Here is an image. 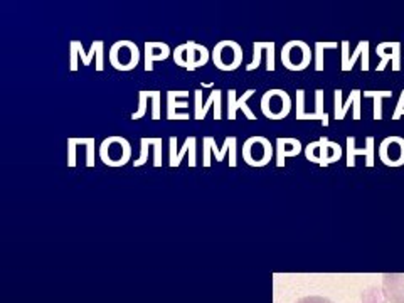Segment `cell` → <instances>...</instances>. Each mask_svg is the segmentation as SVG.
Returning <instances> with one entry per match:
<instances>
[{"mask_svg": "<svg viewBox=\"0 0 404 303\" xmlns=\"http://www.w3.org/2000/svg\"><path fill=\"white\" fill-rule=\"evenodd\" d=\"M132 145L125 137L113 135L101 141L100 145V159L104 165L113 169H118L127 165L132 159Z\"/></svg>", "mask_w": 404, "mask_h": 303, "instance_id": "1", "label": "cell"}, {"mask_svg": "<svg viewBox=\"0 0 404 303\" xmlns=\"http://www.w3.org/2000/svg\"><path fill=\"white\" fill-rule=\"evenodd\" d=\"M108 61L116 71H132L140 63V49L130 39L116 40L108 51Z\"/></svg>", "mask_w": 404, "mask_h": 303, "instance_id": "2", "label": "cell"}, {"mask_svg": "<svg viewBox=\"0 0 404 303\" xmlns=\"http://www.w3.org/2000/svg\"><path fill=\"white\" fill-rule=\"evenodd\" d=\"M303 152H305L306 160L320 165V167H327V165L335 164V162L342 159L341 145L337 141L329 140L327 137H320L317 141L309 143Z\"/></svg>", "mask_w": 404, "mask_h": 303, "instance_id": "3", "label": "cell"}, {"mask_svg": "<svg viewBox=\"0 0 404 303\" xmlns=\"http://www.w3.org/2000/svg\"><path fill=\"white\" fill-rule=\"evenodd\" d=\"M242 47L233 39H224L214 46L212 61L219 71H234L242 64Z\"/></svg>", "mask_w": 404, "mask_h": 303, "instance_id": "4", "label": "cell"}, {"mask_svg": "<svg viewBox=\"0 0 404 303\" xmlns=\"http://www.w3.org/2000/svg\"><path fill=\"white\" fill-rule=\"evenodd\" d=\"M312 51L305 40L293 39L283 46L281 63L288 71H303L312 63Z\"/></svg>", "mask_w": 404, "mask_h": 303, "instance_id": "5", "label": "cell"}, {"mask_svg": "<svg viewBox=\"0 0 404 303\" xmlns=\"http://www.w3.org/2000/svg\"><path fill=\"white\" fill-rule=\"evenodd\" d=\"M242 159L249 167H265L273 159V145L266 137H249L242 145Z\"/></svg>", "mask_w": 404, "mask_h": 303, "instance_id": "6", "label": "cell"}, {"mask_svg": "<svg viewBox=\"0 0 404 303\" xmlns=\"http://www.w3.org/2000/svg\"><path fill=\"white\" fill-rule=\"evenodd\" d=\"M292 111V98L285 90H270L261 96V113L268 120H283Z\"/></svg>", "mask_w": 404, "mask_h": 303, "instance_id": "7", "label": "cell"}, {"mask_svg": "<svg viewBox=\"0 0 404 303\" xmlns=\"http://www.w3.org/2000/svg\"><path fill=\"white\" fill-rule=\"evenodd\" d=\"M378 155L387 167H401L404 165V139L403 137H387L381 141Z\"/></svg>", "mask_w": 404, "mask_h": 303, "instance_id": "8", "label": "cell"}, {"mask_svg": "<svg viewBox=\"0 0 404 303\" xmlns=\"http://www.w3.org/2000/svg\"><path fill=\"white\" fill-rule=\"evenodd\" d=\"M196 111H194V118L196 120H204L208 111L214 108V120L219 121L222 120V90L214 88L211 95L208 96V100L202 103V90H196Z\"/></svg>", "mask_w": 404, "mask_h": 303, "instance_id": "9", "label": "cell"}, {"mask_svg": "<svg viewBox=\"0 0 404 303\" xmlns=\"http://www.w3.org/2000/svg\"><path fill=\"white\" fill-rule=\"evenodd\" d=\"M171 141V160H169V165H171L172 169H177L179 165L182 164V160L185 159V155L189 153V167L194 169L197 167V160H196V143H197V139L196 137H187L184 141V145H182V148L179 150L177 148V137H171L169 139Z\"/></svg>", "mask_w": 404, "mask_h": 303, "instance_id": "10", "label": "cell"}, {"mask_svg": "<svg viewBox=\"0 0 404 303\" xmlns=\"http://www.w3.org/2000/svg\"><path fill=\"white\" fill-rule=\"evenodd\" d=\"M334 111H335V118L343 120L347 116V111L350 110V107H354V120H361V98H362V91L361 90H352L350 91L349 98H347L345 103H342V90H335L334 91Z\"/></svg>", "mask_w": 404, "mask_h": 303, "instance_id": "11", "label": "cell"}, {"mask_svg": "<svg viewBox=\"0 0 404 303\" xmlns=\"http://www.w3.org/2000/svg\"><path fill=\"white\" fill-rule=\"evenodd\" d=\"M382 297L389 303H404V273L382 274Z\"/></svg>", "mask_w": 404, "mask_h": 303, "instance_id": "12", "label": "cell"}, {"mask_svg": "<svg viewBox=\"0 0 404 303\" xmlns=\"http://www.w3.org/2000/svg\"><path fill=\"white\" fill-rule=\"evenodd\" d=\"M103 47H104V42L103 40H93L91 44V49L90 52L84 51L83 47V42L81 40H71L70 42V49H75L78 52V58H81V63L84 64V66H90L93 63V59L96 58V71L101 72L104 70V64H103Z\"/></svg>", "mask_w": 404, "mask_h": 303, "instance_id": "13", "label": "cell"}, {"mask_svg": "<svg viewBox=\"0 0 404 303\" xmlns=\"http://www.w3.org/2000/svg\"><path fill=\"white\" fill-rule=\"evenodd\" d=\"M347 143V167L354 169L355 167V157L364 155L366 157V165L367 167H374V137H367L366 139V147L357 148L355 147V137L349 135L345 139Z\"/></svg>", "mask_w": 404, "mask_h": 303, "instance_id": "14", "label": "cell"}, {"mask_svg": "<svg viewBox=\"0 0 404 303\" xmlns=\"http://www.w3.org/2000/svg\"><path fill=\"white\" fill-rule=\"evenodd\" d=\"M187 49H185V70L196 71L197 68L205 66L211 59V52L204 44H197L194 40H187L185 42Z\"/></svg>", "mask_w": 404, "mask_h": 303, "instance_id": "15", "label": "cell"}, {"mask_svg": "<svg viewBox=\"0 0 404 303\" xmlns=\"http://www.w3.org/2000/svg\"><path fill=\"white\" fill-rule=\"evenodd\" d=\"M189 91H167V120H189V113H179V110L189 108Z\"/></svg>", "mask_w": 404, "mask_h": 303, "instance_id": "16", "label": "cell"}, {"mask_svg": "<svg viewBox=\"0 0 404 303\" xmlns=\"http://www.w3.org/2000/svg\"><path fill=\"white\" fill-rule=\"evenodd\" d=\"M253 61L251 64L246 66V71H254L260 68L261 64V56L266 54V71H274L277 66H274V42L270 40V42H254L253 44Z\"/></svg>", "mask_w": 404, "mask_h": 303, "instance_id": "17", "label": "cell"}, {"mask_svg": "<svg viewBox=\"0 0 404 303\" xmlns=\"http://www.w3.org/2000/svg\"><path fill=\"white\" fill-rule=\"evenodd\" d=\"M256 93V90H248L242 95V98H238L236 96V90H229L228 91V118L229 120H236V113L238 110H242V113L246 115V118L248 120H256V115L249 110L248 104H246V101H248L251 96Z\"/></svg>", "mask_w": 404, "mask_h": 303, "instance_id": "18", "label": "cell"}, {"mask_svg": "<svg viewBox=\"0 0 404 303\" xmlns=\"http://www.w3.org/2000/svg\"><path fill=\"white\" fill-rule=\"evenodd\" d=\"M143 52H145V71L150 72L153 71V63H155V61L169 59L173 51L169 47V44H165V42H153V40H147L143 46Z\"/></svg>", "mask_w": 404, "mask_h": 303, "instance_id": "19", "label": "cell"}, {"mask_svg": "<svg viewBox=\"0 0 404 303\" xmlns=\"http://www.w3.org/2000/svg\"><path fill=\"white\" fill-rule=\"evenodd\" d=\"M205 140L209 141V147H211V155L214 153L217 162H224L226 153L229 152V167H238V160H236V143L238 139L236 137H226L224 143H222L221 148L216 147V139L214 137H205Z\"/></svg>", "mask_w": 404, "mask_h": 303, "instance_id": "20", "label": "cell"}, {"mask_svg": "<svg viewBox=\"0 0 404 303\" xmlns=\"http://www.w3.org/2000/svg\"><path fill=\"white\" fill-rule=\"evenodd\" d=\"M302 141L292 137L277 139V167H285V162L288 157H297L302 153Z\"/></svg>", "mask_w": 404, "mask_h": 303, "instance_id": "21", "label": "cell"}, {"mask_svg": "<svg viewBox=\"0 0 404 303\" xmlns=\"http://www.w3.org/2000/svg\"><path fill=\"white\" fill-rule=\"evenodd\" d=\"M387 47H389V52H386V49L378 44V56L381 58V63H379L378 71L386 70L387 63H393V71H401V42H387Z\"/></svg>", "mask_w": 404, "mask_h": 303, "instance_id": "22", "label": "cell"}, {"mask_svg": "<svg viewBox=\"0 0 404 303\" xmlns=\"http://www.w3.org/2000/svg\"><path fill=\"white\" fill-rule=\"evenodd\" d=\"M341 46H342V71L349 72L354 70V64L357 63V59L364 54V51L369 47V40H361V42L357 44V49H355L352 56H349V40H342Z\"/></svg>", "mask_w": 404, "mask_h": 303, "instance_id": "23", "label": "cell"}, {"mask_svg": "<svg viewBox=\"0 0 404 303\" xmlns=\"http://www.w3.org/2000/svg\"><path fill=\"white\" fill-rule=\"evenodd\" d=\"M364 98L374 100L373 118L375 121H379V120H382V100L393 98V91H364Z\"/></svg>", "mask_w": 404, "mask_h": 303, "instance_id": "24", "label": "cell"}, {"mask_svg": "<svg viewBox=\"0 0 404 303\" xmlns=\"http://www.w3.org/2000/svg\"><path fill=\"white\" fill-rule=\"evenodd\" d=\"M323 90H315V120H320L323 127H329V113L323 110Z\"/></svg>", "mask_w": 404, "mask_h": 303, "instance_id": "25", "label": "cell"}, {"mask_svg": "<svg viewBox=\"0 0 404 303\" xmlns=\"http://www.w3.org/2000/svg\"><path fill=\"white\" fill-rule=\"evenodd\" d=\"M339 44L337 42H315V71L320 72L323 71V51L325 49H335Z\"/></svg>", "mask_w": 404, "mask_h": 303, "instance_id": "26", "label": "cell"}, {"mask_svg": "<svg viewBox=\"0 0 404 303\" xmlns=\"http://www.w3.org/2000/svg\"><path fill=\"white\" fill-rule=\"evenodd\" d=\"M150 96H152V91H139V110L133 111L130 116L133 121L143 118L145 113H147L148 110V100H150Z\"/></svg>", "mask_w": 404, "mask_h": 303, "instance_id": "27", "label": "cell"}, {"mask_svg": "<svg viewBox=\"0 0 404 303\" xmlns=\"http://www.w3.org/2000/svg\"><path fill=\"white\" fill-rule=\"evenodd\" d=\"M140 145H141L140 157L135 162H133V165H135V167H141V165L147 164L148 152H150V147H152V139H147V137H143V139H140Z\"/></svg>", "mask_w": 404, "mask_h": 303, "instance_id": "28", "label": "cell"}, {"mask_svg": "<svg viewBox=\"0 0 404 303\" xmlns=\"http://www.w3.org/2000/svg\"><path fill=\"white\" fill-rule=\"evenodd\" d=\"M160 100H162V93L160 91H152V120H160L162 115V108H160Z\"/></svg>", "mask_w": 404, "mask_h": 303, "instance_id": "29", "label": "cell"}, {"mask_svg": "<svg viewBox=\"0 0 404 303\" xmlns=\"http://www.w3.org/2000/svg\"><path fill=\"white\" fill-rule=\"evenodd\" d=\"M162 139H152V147H153V167L160 169L162 167Z\"/></svg>", "mask_w": 404, "mask_h": 303, "instance_id": "30", "label": "cell"}, {"mask_svg": "<svg viewBox=\"0 0 404 303\" xmlns=\"http://www.w3.org/2000/svg\"><path fill=\"white\" fill-rule=\"evenodd\" d=\"M76 148H78V143H76V139H68V167L75 169L76 167Z\"/></svg>", "mask_w": 404, "mask_h": 303, "instance_id": "31", "label": "cell"}, {"mask_svg": "<svg viewBox=\"0 0 404 303\" xmlns=\"http://www.w3.org/2000/svg\"><path fill=\"white\" fill-rule=\"evenodd\" d=\"M305 116V90H297V113L295 118L303 120Z\"/></svg>", "mask_w": 404, "mask_h": 303, "instance_id": "32", "label": "cell"}, {"mask_svg": "<svg viewBox=\"0 0 404 303\" xmlns=\"http://www.w3.org/2000/svg\"><path fill=\"white\" fill-rule=\"evenodd\" d=\"M185 49H187V46H185V42H184V44H180V46H177L172 52L173 63L180 68H185Z\"/></svg>", "mask_w": 404, "mask_h": 303, "instance_id": "33", "label": "cell"}, {"mask_svg": "<svg viewBox=\"0 0 404 303\" xmlns=\"http://www.w3.org/2000/svg\"><path fill=\"white\" fill-rule=\"evenodd\" d=\"M401 116H404V90L399 95V101L396 104V110L393 113V120H401Z\"/></svg>", "mask_w": 404, "mask_h": 303, "instance_id": "34", "label": "cell"}, {"mask_svg": "<svg viewBox=\"0 0 404 303\" xmlns=\"http://www.w3.org/2000/svg\"><path fill=\"white\" fill-rule=\"evenodd\" d=\"M297 303H334L330 302L329 298H323V297H318V295H312V297H303L298 300Z\"/></svg>", "mask_w": 404, "mask_h": 303, "instance_id": "35", "label": "cell"}, {"mask_svg": "<svg viewBox=\"0 0 404 303\" xmlns=\"http://www.w3.org/2000/svg\"><path fill=\"white\" fill-rule=\"evenodd\" d=\"M202 88H212V83H202Z\"/></svg>", "mask_w": 404, "mask_h": 303, "instance_id": "36", "label": "cell"}]
</instances>
